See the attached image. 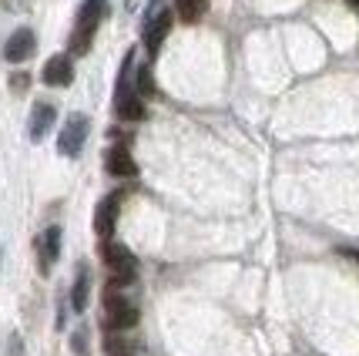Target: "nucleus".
Listing matches in <instances>:
<instances>
[{"label":"nucleus","instance_id":"nucleus-1","mask_svg":"<svg viewBox=\"0 0 359 356\" xmlns=\"http://www.w3.org/2000/svg\"><path fill=\"white\" fill-rule=\"evenodd\" d=\"M172 31V11L165 7V0H148L144 7V17H141V41H144V51L148 58H155L161 51V41Z\"/></svg>","mask_w":359,"mask_h":356},{"label":"nucleus","instance_id":"nucleus-2","mask_svg":"<svg viewBox=\"0 0 359 356\" xmlns=\"http://www.w3.org/2000/svg\"><path fill=\"white\" fill-rule=\"evenodd\" d=\"M108 17V0H84L78 14V27L71 34V54H88L101 20Z\"/></svg>","mask_w":359,"mask_h":356},{"label":"nucleus","instance_id":"nucleus-3","mask_svg":"<svg viewBox=\"0 0 359 356\" xmlns=\"http://www.w3.org/2000/svg\"><path fill=\"white\" fill-rule=\"evenodd\" d=\"M101 259L108 265V289H125L128 282L135 279L138 272V263H135V256H131V249L121 246V242H104L101 246Z\"/></svg>","mask_w":359,"mask_h":356},{"label":"nucleus","instance_id":"nucleus-4","mask_svg":"<svg viewBox=\"0 0 359 356\" xmlns=\"http://www.w3.org/2000/svg\"><path fill=\"white\" fill-rule=\"evenodd\" d=\"M131 326H138V310L121 296V289H108L104 286V329L125 333Z\"/></svg>","mask_w":359,"mask_h":356},{"label":"nucleus","instance_id":"nucleus-5","mask_svg":"<svg viewBox=\"0 0 359 356\" xmlns=\"http://www.w3.org/2000/svg\"><path fill=\"white\" fill-rule=\"evenodd\" d=\"M88 131H91V121H88V114H71V118L64 121L61 135H57V148H61V155L78 158L81 148H84V138H88Z\"/></svg>","mask_w":359,"mask_h":356},{"label":"nucleus","instance_id":"nucleus-6","mask_svg":"<svg viewBox=\"0 0 359 356\" xmlns=\"http://www.w3.org/2000/svg\"><path fill=\"white\" fill-rule=\"evenodd\" d=\"M121 199H125V192H111L108 199L97 202V212H94V232L101 235V239H111V232H114L118 212H121Z\"/></svg>","mask_w":359,"mask_h":356},{"label":"nucleus","instance_id":"nucleus-7","mask_svg":"<svg viewBox=\"0 0 359 356\" xmlns=\"http://www.w3.org/2000/svg\"><path fill=\"white\" fill-rule=\"evenodd\" d=\"M44 84L50 88H67L71 81H74V61L67 58V54H54V58H47L44 64Z\"/></svg>","mask_w":359,"mask_h":356},{"label":"nucleus","instance_id":"nucleus-8","mask_svg":"<svg viewBox=\"0 0 359 356\" xmlns=\"http://www.w3.org/2000/svg\"><path fill=\"white\" fill-rule=\"evenodd\" d=\"M34 47H37V37H34L31 27H20V31H14L11 37H7V47H4V58L11 64H20L27 61L34 54Z\"/></svg>","mask_w":359,"mask_h":356},{"label":"nucleus","instance_id":"nucleus-9","mask_svg":"<svg viewBox=\"0 0 359 356\" xmlns=\"http://www.w3.org/2000/svg\"><path fill=\"white\" fill-rule=\"evenodd\" d=\"M104 169L114 175V178H135L138 175V165H135V158L128 152L125 145H114L104 152Z\"/></svg>","mask_w":359,"mask_h":356},{"label":"nucleus","instance_id":"nucleus-10","mask_svg":"<svg viewBox=\"0 0 359 356\" xmlns=\"http://www.w3.org/2000/svg\"><path fill=\"white\" fill-rule=\"evenodd\" d=\"M54 118H57V111H54V105H47V101H37L31 111V128H27V135H31V141H41L54 128Z\"/></svg>","mask_w":359,"mask_h":356},{"label":"nucleus","instance_id":"nucleus-11","mask_svg":"<svg viewBox=\"0 0 359 356\" xmlns=\"http://www.w3.org/2000/svg\"><path fill=\"white\" fill-rule=\"evenodd\" d=\"M37 256H41V272H50V263L61 256V229L50 225L41 239H37Z\"/></svg>","mask_w":359,"mask_h":356},{"label":"nucleus","instance_id":"nucleus-12","mask_svg":"<svg viewBox=\"0 0 359 356\" xmlns=\"http://www.w3.org/2000/svg\"><path fill=\"white\" fill-rule=\"evenodd\" d=\"M114 111H118L121 121H144V118H148V108H144V101H141L138 94L118 98V101H114Z\"/></svg>","mask_w":359,"mask_h":356},{"label":"nucleus","instance_id":"nucleus-13","mask_svg":"<svg viewBox=\"0 0 359 356\" xmlns=\"http://www.w3.org/2000/svg\"><path fill=\"white\" fill-rule=\"evenodd\" d=\"M88 293H91V272H88V265H78V279H74V289H71V306H74V312L88 310Z\"/></svg>","mask_w":359,"mask_h":356},{"label":"nucleus","instance_id":"nucleus-14","mask_svg":"<svg viewBox=\"0 0 359 356\" xmlns=\"http://www.w3.org/2000/svg\"><path fill=\"white\" fill-rule=\"evenodd\" d=\"M175 11H178V17L185 24H198L205 11H208V0H175Z\"/></svg>","mask_w":359,"mask_h":356},{"label":"nucleus","instance_id":"nucleus-15","mask_svg":"<svg viewBox=\"0 0 359 356\" xmlns=\"http://www.w3.org/2000/svg\"><path fill=\"white\" fill-rule=\"evenodd\" d=\"M135 91H138V98H155V94H158L155 78H151V64H141V67H138V81H135Z\"/></svg>","mask_w":359,"mask_h":356},{"label":"nucleus","instance_id":"nucleus-16","mask_svg":"<svg viewBox=\"0 0 359 356\" xmlns=\"http://www.w3.org/2000/svg\"><path fill=\"white\" fill-rule=\"evenodd\" d=\"M74 350H78V353H88V333H84V329L74 333Z\"/></svg>","mask_w":359,"mask_h":356},{"label":"nucleus","instance_id":"nucleus-17","mask_svg":"<svg viewBox=\"0 0 359 356\" xmlns=\"http://www.w3.org/2000/svg\"><path fill=\"white\" fill-rule=\"evenodd\" d=\"M27 84H31V78H27V74H17V78H14V91H24Z\"/></svg>","mask_w":359,"mask_h":356},{"label":"nucleus","instance_id":"nucleus-18","mask_svg":"<svg viewBox=\"0 0 359 356\" xmlns=\"http://www.w3.org/2000/svg\"><path fill=\"white\" fill-rule=\"evenodd\" d=\"M346 4H349V7H356V11H359V0H346Z\"/></svg>","mask_w":359,"mask_h":356},{"label":"nucleus","instance_id":"nucleus-19","mask_svg":"<svg viewBox=\"0 0 359 356\" xmlns=\"http://www.w3.org/2000/svg\"><path fill=\"white\" fill-rule=\"evenodd\" d=\"M125 356H131V353H125Z\"/></svg>","mask_w":359,"mask_h":356}]
</instances>
